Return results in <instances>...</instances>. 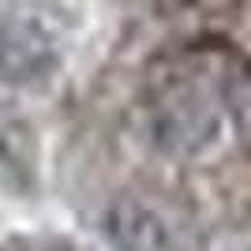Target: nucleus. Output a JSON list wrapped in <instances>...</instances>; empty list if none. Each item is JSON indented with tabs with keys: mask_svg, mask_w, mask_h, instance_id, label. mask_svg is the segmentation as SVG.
I'll return each instance as SVG.
<instances>
[{
	"mask_svg": "<svg viewBox=\"0 0 251 251\" xmlns=\"http://www.w3.org/2000/svg\"><path fill=\"white\" fill-rule=\"evenodd\" d=\"M147 131L161 154L195 157L218 143L221 120L195 86L169 83L154 94V105L147 109Z\"/></svg>",
	"mask_w": 251,
	"mask_h": 251,
	"instance_id": "1",
	"label": "nucleus"
},
{
	"mask_svg": "<svg viewBox=\"0 0 251 251\" xmlns=\"http://www.w3.org/2000/svg\"><path fill=\"white\" fill-rule=\"evenodd\" d=\"M221 98H225V109L232 113V120L251 131V72H232L225 79Z\"/></svg>",
	"mask_w": 251,
	"mask_h": 251,
	"instance_id": "5",
	"label": "nucleus"
},
{
	"mask_svg": "<svg viewBox=\"0 0 251 251\" xmlns=\"http://www.w3.org/2000/svg\"><path fill=\"white\" fill-rule=\"evenodd\" d=\"M34 173H38V139H34L26 120H0V176L11 188H34Z\"/></svg>",
	"mask_w": 251,
	"mask_h": 251,
	"instance_id": "4",
	"label": "nucleus"
},
{
	"mask_svg": "<svg viewBox=\"0 0 251 251\" xmlns=\"http://www.w3.org/2000/svg\"><path fill=\"white\" fill-rule=\"evenodd\" d=\"M105 236L120 251H176V229L143 199H113L105 210Z\"/></svg>",
	"mask_w": 251,
	"mask_h": 251,
	"instance_id": "3",
	"label": "nucleus"
},
{
	"mask_svg": "<svg viewBox=\"0 0 251 251\" xmlns=\"http://www.w3.org/2000/svg\"><path fill=\"white\" fill-rule=\"evenodd\" d=\"M60 72V42L38 15L0 19V79L11 86H42Z\"/></svg>",
	"mask_w": 251,
	"mask_h": 251,
	"instance_id": "2",
	"label": "nucleus"
}]
</instances>
